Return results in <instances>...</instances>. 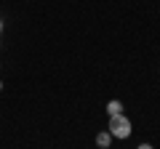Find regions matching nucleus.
Masks as SVG:
<instances>
[{
  "label": "nucleus",
  "mask_w": 160,
  "mask_h": 149,
  "mask_svg": "<svg viewBox=\"0 0 160 149\" xmlns=\"http://www.w3.org/2000/svg\"><path fill=\"white\" fill-rule=\"evenodd\" d=\"M107 131L112 133V138H128V136L133 133V125H131V120L120 112V115H109Z\"/></svg>",
  "instance_id": "nucleus-1"
},
{
  "label": "nucleus",
  "mask_w": 160,
  "mask_h": 149,
  "mask_svg": "<svg viewBox=\"0 0 160 149\" xmlns=\"http://www.w3.org/2000/svg\"><path fill=\"white\" fill-rule=\"evenodd\" d=\"M109 141H112V133H109V131H102V133L96 136V147H99V149H107Z\"/></svg>",
  "instance_id": "nucleus-2"
},
{
  "label": "nucleus",
  "mask_w": 160,
  "mask_h": 149,
  "mask_svg": "<svg viewBox=\"0 0 160 149\" xmlns=\"http://www.w3.org/2000/svg\"><path fill=\"white\" fill-rule=\"evenodd\" d=\"M107 112H109V115H120V112H123V101H118V99H112V101L107 104Z\"/></svg>",
  "instance_id": "nucleus-3"
},
{
  "label": "nucleus",
  "mask_w": 160,
  "mask_h": 149,
  "mask_svg": "<svg viewBox=\"0 0 160 149\" xmlns=\"http://www.w3.org/2000/svg\"><path fill=\"white\" fill-rule=\"evenodd\" d=\"M136 149H155V147H152V144H139Z\"/></svg>",
  "instance_id": "nucleus-4"
},
{
  "label": "nucleus",
  "mask_w": 160,
  "mask_h": 149,
  "mask_svg": "<svg viewBox=\"0 0 160 149\" xmlns=\"http://www.w3.org/2000/svg\"><path fill=\"white\" fill-rule=\"evenodd\" d=\"M0 32H3V19H0Z\"/></svg>",
  "instance_id": "nucleus-5"
},
{
  "label": "nucleus",
  "mask_w": 160,
  "mask_h": 149,
  "mask_svg": "<svg viewBox=\"0 0 160 149\" xmlns=\"http://www.w3.org/2000/svg\"><path fill=\"white\" fill-rule=\"evenodd\" d=\"M0 91H3V83H0Z\"/></svg>",
  "instance_id": "nucleus-6"
}]
</instances>
